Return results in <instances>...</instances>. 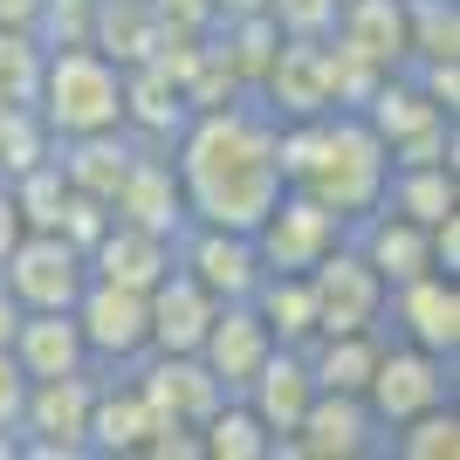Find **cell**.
Returning <instances> with one entry per match:
<instances>
[{
    "instance_id": "cell-3",
    "label": "cell",
    "mask_w": 460,
    "mask_h": 460,
    "mask_svg": "<svg viewBox=\"0 0 460 460\" xmlns=\"http://www.w3.org/2000/svg\"><path fill=\"white\" fill-rule=\"evenodd\" d=\"M35 117L49 137H83V131H117L124 124V69L96 56L90 41L76 49H49L35 83Z\"/></svg>"
},
{
    "instance_id": "cell-11",
    "label": "cell",
    "mask_w": 460,
    "mask_h": 460,
    "mask_svg": "<svg viewBox=\"0 0 460 460\" xmlns=\"http://www.w3.org/2000/svg\"><path fill=\"white\" fill-rule=\"evenodd\" d=\"M309 296H316V337H337V330H378L385 309V282L365 254L350 248V234L309 269Z\"/></svg>"
},
{
    "instance_id": "cell-25",
    "label": "cell",
    "mask_w": 460,
    "mask_h": 460,
    "mask_svg": "<svg viewBox=\"0 0 460 460\" xmlns=\"http://www.w3.org/2000/svg\"><path fill=\"white\" fill-rule=\"evenodd\" d=\"M378 330H337V337H309L303 358H309V378L316 392H365L371 365H378Z\"/></svg>"
},
{
    "instance_id": "cell-40",
    "label": "cell",
    "mask_w": 460,
    "mask_h": 460,
    "mask_svg": "<svg viewBox=\"0 0 460 460\" xmlns=\"http://www.w3.org/2000/svg\"><path fill=\"white\" fill-rule=\"evenodd\" d=\"M21 234H28V227H21V213H14V199H7V179H0V254L14 248Z\"/></svg>"
},
{
    "instance_id": "cell-41",
    "label": "cell",
    "mask_w": 460,
    "mask_h": 460,
    "mask_svg": "<svg viewBox=\"0 0 460 460\" xmlns=\"http://www.w3.org/2000/svg\"><path fill=\"white\" fill-rule=\"evenodd\" d=\"M41 0H0V28H35Z\"/></svg>"
},
{
    "instance_id": "cell-20",
    "label": "cell",
    "mask_w": 460,
    "mask_h": 460,
    "mask_svg": "<svg viewBox=\"0 0 460 460\" xmlns=\"http://www.w3.org/2000/svg\"><path fill=\"white\" fill-rule=\"evenodd\" d=\"M165 269H172V234L131 227V220H117V213H111V227L96 234V248H90V275L124 282V288H152Z\"/></svg>"
},
{
    "instance_id": "cell-23",
    "label": "cell",
    "mask_w": 460,
    "mask_h": 460,
    "mask_svg": "<svg viewBox=\"0 0 460 460\" xmlns=\"http://www.w3.org/2000/svg\"><path fill=\"white\" fill-rule=\"evenodd\" d=\"M137 137L117 124V131H83V137H56L49 145V158L62 165V179L76 192H96V199H111V186L124 179V165H131Z\"/></svg>"
},
{
    "instance_id": "cell-43",
    "label": "cell",
    "mask_w": 460,
    "mask_h": 460,
    "mask_svg": "<svg viewBox=\"0 0 460 460\" xmlns=\"http://www.w3.org/2000/svg\"><path fill=\"white\" fill-rule=\"evenodd\" d=\"M14 323H21V303H14V296H7V282H0V344L14 337Z\"/></svg>"
},
{
    "instance_id": "cell-31",
    "label": "cell",
    "mask_w": 460,
    "mask_h": 460,
    "mask_svg": "<svg viewBox=\"0 0 460 460\" xmlns=\"http://www.w3.org/2000/svg\"><path fill=\"white\" fill-rule=\"evenodd\" d=\"M460 56V0H405V62Z\"/></svg>"
},
{
    "instance_id": "cell-26",
    "label": "cell",
    "mask_w": 460,
    "mask_h": 460,
    "mask_svg": "<svg viewBox=\"0 0 460 460\" xmlns=\"http://www.w3.org/2000/svg\"><path fill=\"white\" fill-rule=\"evenodd\" d=\"M90 49L111 56L117 69H137V62L158 56V21L145 0H96V21H90Z\"/></svg>"
},
{
    "instance_id": "cell-37",
    "label": "cell",
    "mask_w": 460,
    "mask_h": 460,
    "mask_svg": "<svg viewBox=\"0 0 460 460\" xmlns=\"http://www.w3.org/2000/svg\"><path fill=\"white\" fill-rule=\"evenodd\" d=\"M337 7L344 0H269V21L282 35H303V41H323L337 28Z\"/></svg>"
},
{
    "instance_id": "cell-18",
    "label": "cell",
    "mask_w": 460,
    "mask_h": 460,
    "mask_svg": "<svg viewBox=\"0 0 460 460\" xmlns=\"http://www.w3.org/2000/svg\"><path fill=\"white\" fill-rule=\"evenodd\" d=\"M234 399L254 405V420L269 426V433H296V420H303V405L316 399V378H309V358L303 344H275L269 358H261V371H254Z\"/></svg>"
},
{
    "instance_id": "cell-35",
    "label": "cell",
    "mask_w": 460,
    "mask_h": 460,
    "mask_svg": "<svg viewBox=\"0 0 460 460\" xmlns=\"http://www.w3.org/2000/svg\"><path fill=\"white\" fill-rule=\"evenodd\" d=\"M90 21H96V0H41L35 41L41 49H76V41H90Z\"/></svg>"
},
{
    "instance_id": "cell-16",
    "label": "cell",
    "mask_w": 460,
    "mask_h": 460,
    "mask_svg": "<svg viewBox=\"0 0 460 460\" xmlns=\"http://www.w3.org/2000/svg\"><path fill=\"white\" fill-rule=\"evenodd\" d=\"M275 350V337H269V323L254 316V303L241 296V303H220L213 309V323H207V337H199V365L213 371V378L227 385V392H241V385L261 371V358Z\"/></svg>"
},
{
    "instance_id": "cell-13",
    "label": "cell",
    "mask_w": 460,
    "mask_h": 460,
    "mask_svg": "<svg viewBox=\"0 0 460 460\" xmlns=\"http://www.w3.org/2000/svg\"><path fill=\"white\" fill-rule=\"evenodd\" d=\"M111 213L131 220V227H152V234H179L186 227V199H179V172H172V152L165 145H137L124 179L111 186Z\"/></svg>"
},
{
    "instance_id": "cell-12",
    "label": "cell",
    "mask_w": 460,
    "mask_h": 460,
    "mask_svg": "<svg viewBox=\"0 0 460 460\" xmlns=\"http://www.w3.org/2000/svg\"><path fill=\"white\" fill-rule=\"evenodd\" d=\"M172 261L192 275V282L220 296V303H241L261 282V254H254V234L241 227H207V220H186L172 234Z\"/></svg>"
},
{
    "instance_id": "cell-39",
    "label": "cell",
    "mask_w": 460,
    "mask_h": 460,
    "mask_svg": "<svg viewBox=\"0 0 460 460\" xmlns=\"http://www.w3.org/2000/svg\"><path fill=\"white\" fill-rule=\"evenodd\" d=\"M21 405H28V371L0 344V433H21Z\"/></svg>"
},
{
    "instance_id": "cell-4",
    "label": "cell",
    "mask_w": 460,
    "mask_h": 460,
    "mask_svg": "<svg viewBox=\"0 0 460 460\" xmlns=\"http://www.w3.org/2000/svg\"><path fill=\"white\" fill-rule=\"evenodd\" d=\"M454 392H460V358L420 350V344H405V337H385L378 365H371V385H365V405L392 433L399 420H412L426 405H454Z\"/></svg>"
},
{
    "instance_id": "cell-34",
    "label": "cell",
    "mask_w": 460,
    "mask_h": 460,
    "mask_svg": "<svg viewBox=\"0 0 460 460\" xmlns=\"http://www.w3.org/2000/svg\"><path fill=\"white\" fill-rule=\"evenodd\" d=\"M41 49L35 28H0V96L14 103H35V83H41Z\"/></svg>"
},
{
    "instance_id": "cell-29",
    "label": "cell",
    "mask_w": 460,
    "mask_h": 460,
    "mask_svg": "<svg viewBox=\"0 0 460 460\" xmlns=\"http://www.w3.org/2000/svg\"><path fill=\"white\" fill-rule=\"evenodd\" d=\"M269 440H275V433L254 420V405L234 399V392L199 420V447H207V460H269Z\"/></svg>"
},
{
    "instance_id": "cell-24",
    "label": "cell",
    "mask_w": 460,
    "mask_h": 460,
    "mask_svg": "<svg viewBox=\"0 0 460 460\" xmlns=\"http://www.w3.org/2000/svg\"><path fill=\"white\" fill-rule=\"evenodd\" d=\"M358 117H365L371 131L385 137V152H392L399 137L426 131V124H440V117H454V111H440V103H433V96H426L420 83L405 76V62H399V69H385V76L371 83V96L358 103Z\"/></svg>"
},
{
    "instance_id": "cell-2",
    "label": "cell",
    "mask_w": 460,
    "mask_h": 460,
    "mask_svg": "<svg viewBox=\"0 0 460 460\" xmlns=\"http://www.w3.org/2000/svg\"><path fill=\"white\" fill-rule=\"evenodd\" d=\"M275 158H282L288 186L316 192L323 207H337L344 220L378 207L392 152L358 111H323V117H288L275 131Z\"/></svg>"
},
{
    "instance_id": "cell-8",
    "label": "cell",
    "mask_w": 460,
    "mask_h": 460,
    "mask_svg": "<svg viewBox=\"0 0 460 460\" xmlns=\"http://www.w3.org/2000/svg\"><path fill=\"white\" fill-rule=\"evenodd\" d=\"M0 282L21 309H76L83 282H90V254L76 241H62L56 227H28L0 254Z\"/></svg>"
},
{
    "instance_id": "cell-9",
    "label": "cell",
    "mask_w": 460,
    "mask_h": 460,
    "mask_svg": "<svg viewBox=\"0 0 460 460\" xmlns=\"http://www.w3.org/2000/svg\"><path fill=\"white\" fill-rule=\"evenodd\" d=\"M76 330L90 344V365L96 371H131L145 350H152V323H145V288H124V282H103L90 275L76 296Z\"/></svg>"
},
{
    "instance_id": "cell-38",
    "label": "cell",
    "mask_w": 460,
    "mask_h": 460,
    "mask_svg": "<svg viewBox=\"0 0 460 460\" xmlns=\"http://www.w3.org/2000/svg\"><path fill=\"white\" fill-rule=\"evenodd\" d=\"M158 21V41H199L213 35V0H145Z\"/></svg>"
},
{
    "instance_id": "cell-21",
    "label": "cell",
    "mask_w": 460,
    "mask_h": 460,
    "mask_svg": "<svg viewBox=\"0 0 460 460\" xmlns=\"http://www.w3.org/2000/svg\"><path fill=\"white\" fill-rule=\"evenodd\" d=\"M192 117V103L179 96V83L158 69V62H137V69H124V131L137 137V145H165L172 152L179 124Z\"/></svg>"
},
{
    "instance_id": "cell-22",
    "label": "cell",
    "mask_w": 460,
    "mask_h": 460,
    "mask_svg": "<svg viewBox=\"0 0 460 460\" xmlns=\"http://www.w3.org/2000/svg\"><path fill=\"white\" fill-rule=\"evenodd\" d=\"M330 41L350 49L358 62H371V69H399L405 62V0H344Z\"/></svg>"
},
{
    "instance_id": "cell-30",
    "label": "cell",
    "mask_w": 460,
    "mask_h": 460,
    "mask_svg": "<svg viewBox=\"0 0 460 460\" xmlns=\"http://www.w3.org/2000/svg\"><path fill=\"white\" fill-rule=\"evenodd\" d=\"M392 460H460V405H426L385 433Z\"/></svg>"
},
{
    "instance_id": "cell-27",
    "label": "cell",
    "mask_w": 460,
    "mask_h": 460,
    "mask_svg": "<svg viewBox=\"0 0 460 460\" xmlns=\"http://www.w3.org/2000/svg\"><path fill=\"white\" fill-rule=\"evenodd\" d=\"M378 207H392V213H405V220L433 227L440 213L460 207V172H454V165H392Z\"/></svg>"
},
{
    "instance_id": "cell-1",
    "label": "cell",
    "mask_w": 460,
    "mask_h": 460,
    "mask_svg": "<svg viewBox=\"0 0 460 460\" xmlns=\"http://www.w3.org/2000/svg\"><path fill=\"white\" fill-rule=\"evenodd\" d=\"M275 131H282V117L254 90L192 111L186 124H179V137H172V172H179L186 220L241 227V234L261 227V213H269L275 199H282V186H288L282 158H275Z\"/></svg>"
},
{
    "instance_id": "cell-17",
    "label": "cell",
    "mask_w": 460,
    "mask_h": 460,
    "mask_svg": "<svg viewBox=\"0 0 460 460\" xmlns=\"http://www.w3.org/2000/svg\"><path fill=\"white\" fill-rule=\"evenodd\" d=\"M213 309H220V296H207V288H199V282L172 261V269L145 288L152 350H199V337H207V323H213Z\"/></svg>"
},
{
    "instance_id": "cell-14",
    "label": "cell",
    "mask_w": 460,
    "mask_h": 460,
    "mask_svg": "<svg viewBox=\"0 0 460 460\" xmlns=\"http://www.w3.org/2000/svg\"><path fill=\"white\" fill-rule=\"evenodd\" d=\"M254 96H261L282 124H288V117L337 111V103H330V49H323V41H303V35H282L275 62L261 69V83H254Z\"/></svg>"
},
{
    "instance_id": "cell-42",
    "label": "cell",
    "mask_w": 460,
    "mask_h": 460,
    "mask_svg": "<svg viewBox=\"0 0 460 460\" xmlns=\"http://www.w3.org/2000/svg\"><path fill=\"white\" fill-rule=\"evenodd\" d=\"M241 14H269V0H213V21H241Z\"/></svg>"
},
{
    "instance_id": "cell-7",
    "label": "cell",
    "mask_w": 460,
    "mask_h": 460,
    "mask_svg": "<svg viewBox=\"0 0 460 460\" xmlns=\"http://www.w3.org/2000/svg\"><path fill=\"white\" fill-rule=\"evenodd\" d=\"M90 399H96V371L28 378L21 460H90Z\"/></svg>"
},
{
    "instance_id": "cell-5",
    "label": "cell",
    "mask_w": 460,
    "mask_h": 460,
    "mask_svg": "<svg viewBox=\"0 0 460 460\" xmlns=\"http://www.w3.org/2000/svg\"><path fill=\"white\" fill-rule=\"evenodd\" d=\"M371 454H385V426L365 405V392H316L296 433L269 440V460H371Z\"/></svg>"
},
{
    "instance_id": "cell-28",
    "label": "cell",
    "mask_w": 460,
    "mask_h": 460,
    "mask_svg": "<svg viewBox=\"0 0 460 460\" xmlns=\"http://www.w3.org/2000/svg\"><path fill=\"white\" fill-rule=\"evenodd\" d=\"M248 303H254V316L269 323L275 344H309V337H316V296H309V275H261Z\"/></svg>"
},
{
    "instance_id": "cell-15",
    "label": "cell",
    "mask_w": 460,
    "mask_h": 460,
    "mask_svg": "<svg viewBox=\"0 0 460 460\" xmlns=\"http://www.w3.org/2000/svg\"><path fill=\"white\" fill-rule=\"evenodd\" d=\"M152 426H165L152 412V399L137 392L131 371H96V399H90V460H131L145 454Z\"/></svg>"
},
{
    "instance_id": "cell-32",
    "label": "cell",
    "mask_w": 460,
    "mask_h": 460,
    "mask_svg": "<svg viewBox=\"0 0 460 460\" xmlns=\"http://www.w3.org/2000/svg\"><path fill=\"white\" fill-rule=\"evenodd\" d=\"M7 199H14L21 227H56L62 199H69V179H62L56 158H41V165H28V172L7 179Z\"/></svg>"
},
{
    "instance_id": "cell-33",
    "label": "cell",
    "mask_w": 460,
    "mask_h": 460,
    "mask_svg": "<svg viewBox=\"0 0 460 460\" xmlns=\"http://www.w3.org/2000/svg\"><path fill=\"white\" fill-rule=\"evenodd\" d=\"M49 145H56V137H49V124L35 117V103H7V111H0V179L41 165Z\"/></svg>"
},
{
    "instance_id": "cell-10",
    "label": "cell",
    "mask_w": 460,
    "mask_h": 460,
    "mask_svg": "<svg viewBox=\"0 0 460 460\" xmlns=\"http://www.w3.org/2000/svg\"><path fill=\"white\" fill-rule=\"evenodd\" d=\"M378 337H405L420 350H440V358H460V275H405V282L385 288L378 309Z\"/></svg>"
},
{
    "instance_id": "cell-19",
    "label": "cell",
    "mask_w": 460,
    "mask_h": 460,
    "mask_svg": "<svg viewBox=\"0 0 460 460\" xmlns=\"http://www.w3.org/2000/svg\"><path fill=\"white\" fill-rule=\"evenodd\" d=\"M7 350H14V365L28 371V378H62V371H96L90 365V344H83V330L69 309H21L14 337H7Z\"/></svg>"
},
{
    "instance_id": "cell-6",
    "label": "cell",
    "mask_w": 460,
    "mask_h": 460,
    "mask_svg": "<svg viewBox=\"0 0 460 460\" xmlns=\"http://www.w3.org/2000/svg\"><path fill=\"white\" fill-rule=\"evenodd\" d=\"M344 234H350V220L337 207H323V199L303 192V186H282V199H275V207L261 213V227H254L261 275H309Z\"/></svg>"
},
{
    "instance_id": "cell-36",
    "label": "cell",
    "mask_w": 460,
    "mask_h": 460,
    "mask_svg": "<svg viewBox=\"0 0 460 460\" xmlns=\"http://www.w3.org/2000/svg\"><path fill=\"white\" fill-rule=\"evenodd\" d=\"M392 165H454L460 172V117H440V124L399 137V145H392Z\"/></svg>"
}]
</instances>
